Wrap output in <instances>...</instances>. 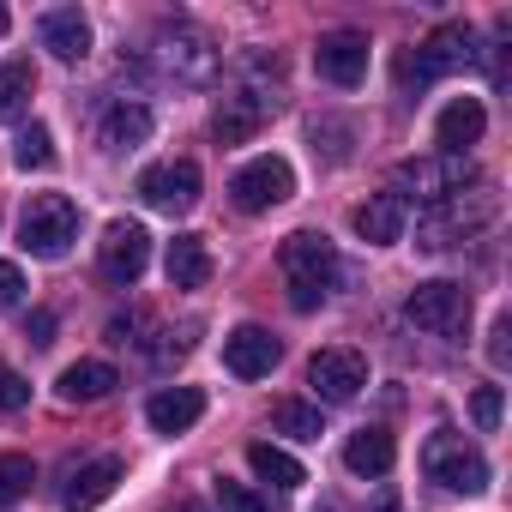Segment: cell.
Instances as JSON below:
<instances>
[{
	"label": "cell",
	"mask_w": 512,
	"mask_h": 512,
	"mask_svg": "<svg viewBox=\"0 0 512 512\" xmlns=\"http://www.w3.org/2000/svg\"><path fill=\"white\" fill-rule=\"evenodd\" d=\"M284 278H290V308L296 314H314L326 302V290L338 284V247L314 229H296L284 241Z\"/></svg>",
	"instance_id": "obj_1"
},
{
	"label": "cell",
	"mask_w": 512,
	"mask_h": 512,
	"mask_svg": "<svg viewBox=\"0 0 512 512\" xmlns=\"http://www.w3.org/2000/svg\"><path fill=\"white\" fill-rule=\"evenodd\" d=\"M470 61H476L470 25H440L434 37H422V43L398 61V85H404V91H422V85H434V79H446V73H458V67H470Z\"/></svg>",
	"instance_id": "obj_2"
},
{
	"label": "cell",
	"mask_w": 512,
	"mask_h": 512,
	"mask_svg": "<svg viewBox=\"0 0 512 512\" xmlns=\"http://www.w3.org/2000/svg\"><path fill=\"white\" fill-rule=\"evenodd\" d=\"M73 241H79V205L67 193H37L19 217V247L37 260H67Z\"/></svg>",
	"instance_id": "obj_3"
},
{
	"label": "cell",
	"mask_w": 512,
	"mask_h": 512,
	"mask_svg": "<svg viewBox=\"0 0 512 512\" xmlns=\"http://www.w3.org/2000/svg\"><path fill=\"white\" fill-rule=\"evenodd\" d=\"M494 217H500V199H494L488 187H476V193H452V199L428 205L422 223H416V235H422V247H452V241L488 229Z\"/></svg>",
	"instance_id": "obj_4"
},
{
	"label": "cell",
	"mask_w": 512,
	"mask_h": 512,
	"mask_svg": "<svg viewBox=\"0 0 512 512\" xmlns=\"http://www.w3.org/2000/svg\"><path fill=\"white\" fill-rule=\"evenodd\" d=\"M422 470H428V482H440L446 494H482V488H488V458H482L464 434H452V428H440V434L422 446Z\"/></svg>",
	"instance_id": "obj_5"
},
{
	"label": "cell",
	"mask_w": 512,
	"mask_h": 512,
	"mask_svg": "<svg viewBox=\"0 0 512 512\" xmlns=\"http://www.w3.org/2000/svg\"><path fill=\"white\" fill-rule=\"evenodd\" d=\"M151 61H157L175 85H211V79H217V49H211V37H205L199 25H169V31H157Z\"/></svg>",
	"instance_id": "obj_6"
},
{
	"label": "cell",
	"mask_w": 512,
	"mask_h": 512,
	"mask_svg": "<svg viewBox=\"0 0 512 512\" xmlns=\"http://www.w3.org/2000/svg\"><path fill=\"white\" fill-rule=\"evenodd\" d=\"M404 320L434 332V338H458L470 326V290L452 284V278H434V284H416L410 302H404Z\"/></svg>",
	"instance_id": "obj_7"
},
{
	"label": "cell",
	"mask_w": 512,
	"mask_h": 512,
	"mask_svg": "<svg viewBox=\"0 0 512 512\" xmlns=\"http://www.w3.org/2000/svg\"><path fill=\"white\" fill-rule=\"evenodd\" d=\"M290 193H296V169H290L284 157H253V163H241L235 181H229V199H235V211H247V217L284 205Z\"/></svg>",
	"instance_id": "obj_8"
},
{
	"label": "cell",
	"mask_w": 512,
	"mask_h": 512,
	"mask_svg": "<svg viewBox=\"0 0 512 512\" xmlns=\"http://www.w3.org/2000/svg\"><path fill=\"white\" fill-rule=\"evenodd\" d=\"M308 386H314L320 404H350V398L368 386V356L350 350V344L314 350V362H308Z\"/></svg>",
	"instance_id": "obj_9"
},
{
	"label": "cell",
	"mask_w": 512,
	"mask_h": 512,
	"mask_svg": "<svg viewBox=\"0 0 512 512\" xmlns=\"http://www.w3.org/2000/svg\"><path fill=\"white\" fill-rule=\"evenodd\" d=\"M278 115V97L266 91V85H235L223 103H217V115H211V133L223 139V145H241V139H253L266 121Z\"/></svg>",
	"instance_id": "obj_10"
},
{
	"label": "cell",
	"mask_w": 512,
	"mask_h": 512,
	"mask_svg": "<svg viewBox=\"0 0 512 512\" xmlns=\"http://www.w3.org/2000/svg\"><path fill=\"white\" fill-rule=\"evenodd\" d=\"M464 181H470V163L464 157H422V163H398V199L410 205V199H422V205H440V199H452V193H464Z\"/></svg>",
	"instance_id": "obj_11"
},
{
	"label": "cell",
	"mask_w": 512,
	"mask_h": 512,
	"mask_svg": "<svg viewBox=\"0 0 512 512\" xmlns=\"http://www.w3.org/2000/svg\"><path fill=\"white\" fill-rule=\"evenodd\" d=\"M139 199H145L151 211H163V217L193 211V205H199V163H187V157L151 163V169L139 175Z\"/></svg>",
	"instance_id": "obj_12"
},
{
	"label": "cell",
	"mask_w": 512,
	"mask_h": 512,
	"mask_svg": "<svg viewBox=\"0 0 512 512\" xmlns=\"http://www.w3.org/2000/svg\"><path fill=\"white\" fill-rule=\"evenodd\" d=\"M97 266L109 284H139L145 266H151V235L145 223H109L103 241H97Z\"/></svg>",
	"instance_id": "obj_13"
},
{
	"label": "cell",
	"mask_w": 512,
	"mask_h": 512,
	"mask_svg": "<svg viewBox=\"0 0 512 512\" xmlns=\"http://www.w3.org/2000/svg\"><path fill=\"white\" fill-rule=\"evenodd\" d=\"M314 67H320V79L326 85H362L368 79V37L362 31H326L320 37V49H314Z\"/></svg>",
	"instance_id": "obj_14"
},
{
	"label": "cell",
	"mask_w": 512,
	"mask_h": 512,
	"mask_svg": "<svg viewBox=\"0 0 512 512\" xmlns=\"http://www.w3.org/2000/svg\"><path fill=\"white\" fill-rule=\"evenodd\" d=\"M278 338L266 332V326H235L229 338H223V368L235 374V380H266L272 368H278Z\"/></svg>",
	"instance_id": "obj_15"
},
{
	"label": "cell",
	"mask_w": 512,
	"mask_h": 512,
	"mask_svg": "<svg viewBox=\"0 0 512 512\" xmlns=\"http://www.w3.org/2000/svg\"><path fill=\"white\" fill-rule=\"evenodd\" d=\"M121 476H127V464H121L115 452H109V458H91V464H85V470H73V482L61 488V506H67V512H97V506L115 494V482H121Z\"/></svg>",
	"instance_id": "obj_16"
},
{
	"label": "cell",
	"mask_w": 512,
	"mask_h": 512,
	"mask_svg": "<svg viewBox=\"0 0 512 512\" xmlns=\"http://www.w3.org/2000/svg\"><path fill=\"white\" fill-rule=\"evenodd\" d=\"M37 31H43V49H49L55 61H67V67L91 55V19H85L79 7H49Z\"/></svg>",
	"instance_id": "obj_17"
},
{
	"label": "cell",
	"mask_w": 512,
	"mask_h": 512,
	"mask_svg": "<svg viewBox=\"0 0 512 512\" xmlns=\"http://www.w3.org/2000/svg\"><path fill=\"white\" fill-rule=\"evenodd\" d=\"M482 127H488L482 97H452V103L440 109V121H434V139H440V151H446V157H464V145H476V139H482Z\"/></svg>",
	"instance_id": "obj_18"
},
{
	"label": "cell",
	"mask_w": 512,
	"mask_h": 512,
	"mask_svg": "<svg viewBox=\"0 0 512 512\" xmlns=\"http://www.w3.org/2000/svg\"><path fill=\"white\" fill-rule=\"evenodd\" d=\"M404 223H410V205H404L398 193H374L368 205H356V235H362L368 247L404 241Z\"/></svg>",
	"instance_id": "obj_19"
},
{
	"label": "cell",
	"mask_w": 512,
	"mask_h": 512,
	"mask_svg": "<svg viewBox=\"0 0 512 512\" xmlns=\"http://www.w3.org/2000/svg\"><path fill=\"white\" fill-rule=\"evenodd\" d=\"M97 139H103V151H139L145 139H151V109L145 103H133V97H121V103H109V115H103V127H97Z\"/></svg>",
	"instance_id": "obj_20"
},
{
	"label": "cell",
	"mask_w": 512,
	"mask_h": 512,
	"mask_svg": "<svg viewBox=\"0 0 512 512\" xmlns=\"http://www.w3.org/2000/svg\"><path fill=\"white\" fill-rule=\"evenodd\" d=\"M199 416H205V392H199V386H169V392H157V398L145 404V422H151L157 434H187Z\"/></svg>",
	"instance_id": "obj_21"
},
{
	"label": "cell",
	"mask_w": 512,
	"mask_h": 512,
	"mask_svg": "<svg viewBox=\"0 0 512 512\" xmlns=\"http://www.w3.org/2000/svg\"><path fill=\"white\" fill-rule=\"evenodd\" d=\"M392 464H398V440L386 428H356L344 440V470L350 476H386Z\"/></svg>",
	"instance_id": "obj_22"
},
{
	"label": "cell",
	"mask_w": 512,
	"mask_h": 512,
	"mask_svg": "<svg viewBox=\"0 0 512 512\" xmlns=\"http://www.w3.org/2000/svg\"><path fill=\"white\" fill-rule=\"evenodd\" d=\"M163 272H169V290H205V278H211V247H205V235H175Z\"/></svg>",
	"instance_id": "obj_23"
},
{
	"label": "cell",
	"mask_w": 512,
	"mask_h": 512,
	"mask_svg": "<svg viewBox=\"0 0 512 512\" xmlns=\"http://www.w3.org/2000/svg\"><path fill=\"white\" fill-rule=\"evenodd\" d=\"M121 386V374L109 368V362H73V368H61V380H55V392L67 398V404H97V398H109Z\"/></svg>",
	"instance_id": "obj_24"
},
{
	"label": "cell",
	"mask_w": 512,
	"mask_h": 512,
	"mask_svg": "<svg viewBox=\"0 0 512 512\" xmlns=\"http://www.w3.org/2000/svg\"><path fill=\"white\" fill-rule=\"evenodd\" d=\"M247 464H253V476L272 482V488H302V482H308V470H302L284 446H272V440H253V446H247Z\"/></svg>",
	"instance_id": "obj_25"
},
{
	"label": "cell",
	"mask_w": 512,
	"mask_h": 512,
	"mask_svg": "<svg viewBox=\"0 0 512 512\" xmlns=\"http://www.w3.org/2000/svg\"><path fill=\"white\" fill-rule=\"evenodd\" d=\"M31 91H37V67L31 61H0V121H19Z\"/></svg>",
	"instance_id": "obj_26"
},
{
	"label": "cell",
	"mask_w": 512,
	"mask_h": 512,
	"mask_svg": "<svg viewBox=\"0 0 512 512\" xmlns=\"http://www.w3.org/2000/svg\"><path fill=\"white\" fill-rule=\"evenodd\" d=\"M272 422H278V434H290V440H320V434H326L320 404H302V398H278V404H272Z\"/></svg>",
	"instance_id": "obj_27"
},
{
	"label": "cell",
	"mask_w": 512,
	"mask_h": 512,
	"mask_svg": "<svg viewBox=\"0 0 512 512\" xmlns=\"http://www.w3.org/2000/svg\"><path fill=\"white\" fill-rule=\"evenodd\" d=\"M13 163H19V169H55V139H49L43 121H31V127L13 139Z\"/></svg>",
	"instance_id": "obj_28"
},
{
	"label": "cell",
	"mask_w": 512,
	"mask_h": 512,
	"mask_svg": "<svg viewBox=\"0 0 512 512\" xmlns=\"http://www.w3.org/2000/svg\"><path fill=\"white\" fill-rule=\"evenodd\" d=\"M31 482H37V464H31L25 452H0V506L25 500V494H31Z\"/></svg>",
	"instance_id": "obj_29"
},
{
	"label": "cell",
	"mask_w": 512,
	"mask_h": 512,
	"mask_svg": "<svg viewBox=\"0 0 512 512\" xmlns=\"http://www.w3.org/2000/svg\"><path fill=\"white\" fill-rule=\"evenodd\" d=\"M217 500H223V512H272V506H266L260 494L247 488V482H229V476L217 482Z\"/></svg>",
	"instance_id": "obj_30"
},
{
	"label": "cell",
	"mask_w": 512,
	"mask_h": 512,
	"mask_svg": "<svg viewBox=\"0 0 512 512\" xmlns=\"http://www.w3.org/2000/svg\"><path fill=\"white\" fill-rule=\"evenodd\" d=\"M25 404H31V380L13 362H0V410H25Z\"/></svg>",
	"instance_id": "obj_31"
},
{
	"label": "cell",
	"mask_w": 512,
	"mask_h": 512,
	"mask_svg": "<svg viewBox=\"0 0 512 512\" xmlns=\"http://www.w3.org/2000/svg\"><path fill=\"white\" fill-rule=\"evenodd\" d=\"M500 404H506V398H500V386H476L470 416H476V428H482V434H494V428H500Z\"/></svg>",
	"instance_id": "obj_32"
},
{
	"label": "cell",
	"mask_w": 512,
	"mask_h": 512,
	"mask_svg": "<svg viewBox=\"0 0 512 512\" xmlns=\"http://www.w3.org/2000/svg\"><path fill=\"white\" fill-rule=\"evenodd\" d=\"M506 338H512V320L500 314V320L488 326V362H494V368H506V362H512V344H506Z\"/></svg>",
	"instance_id": "obj_33"
},
{
	"label": "cell",
	"mask_w": 512,
	"mask_h": 512,
	"mask_svg": "<svg viewBox=\"0 0 512 512\" xmlns=\"http://www.w3.org/2000/svg\"><path fill=\"white\" fill-rule=\"evenodd\" d=\"M19 296H25V272L13 260H0V308H19Z\"/></svg>",
	"instance_id": "obj_34"
},
{
	"label": "cell",
	"mask_w": 512,
	"mask_h": 512,
	"mask_svg": "<svg viewBox=\"0 0 512 512\" xmlns=\"http://www.w3.org/2000/svg\"><path fill=\"white\" fill-rule=\"evenodd\" d=\"M49 332H55V314H31V344H49Z\"/></svg>",
	"instance_id": "obj_35"
},
{
	"label": "cell",
	"mask_w": 512,
	"mask_h": 512,
	"mask_svg": "<svg viewBox=\"0 0 512 512\" xmlns=\"http://www.w3.org/2000/svg\"><path fill=\"white\" fill-rule=\"evenodd\" d=\"M374 512H404V506H398V500H380V506H374Z\"/></svg>",
	"instance_id": "obj_36"
},
{
	"label": "cell",
	"mask_w": 512,
	"mask_h": 512,
	"mask_svg": "<svg viewBox=\"0 0 512 512\" xmlns=\"http://www.w3.org/2000/svg\"><path fill=\"white\" fill-rule=\"evenodd\" d=\"M7 25H13V19H7V7H0V37H7Z\"/></svg>",
	"instance_id": "obj_37"
},
{
	"label": "cell",
	"mask_w": 512,
	"mask_h": 512,
	"mask_svg": "<svg viewBox=\"0 0 512 512\" xmlns=\"http://www.w3.org/2000/svg\"><path fill=\"white\" fill-rule=\"evenodd\" d=\"M175 512H205V506H193V500H187V506H175Z\"/></svg>",
	"instance_id": "obj_38"
}]
</instances>
